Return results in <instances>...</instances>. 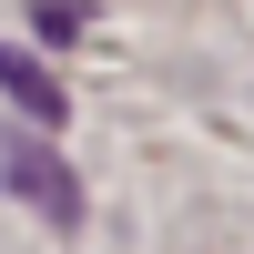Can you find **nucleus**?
Returning <instances> with one entry per match:
<instances>
[{
    "label": "nucleus",
    "instance_id": "1",
    "mask_svg": "<svg viewBox=\"0 0 254 254\" xmlns=\"http://www.w3.org/2000/svg\"><path fill=\"white\" fill-rule=\"evenodd\" d=\"M0 173H10V193L31 203L41 224H61V234L81 224V183H71V163H61L41 132H10V142H0Z\"/></svg>",
    "mask_w": 254,
    "mask_h": 254
},
{
    "label": "nucleus",
    "instance_id": "2",
    "mask_svg": "<svg viewBox=\"0 0 254 254\" xmlns=\"http://www.w3.org/2000/svg\"><path fill=\"white\" fill-rule=\"evenodd\" d=\"M0 92H10V102H20V122H31V132H51V122H61V112H71V102H61V81H51V71H41V61H31V51H10V41H0Z\"/></svg>",
    "mask_w": 254,
    "mask_h": 254
},
{
    "label": "nucleus",
    "instance_id": "3",
    "mask_svg": "<svg viewBox=\"0 0 254 254\" xmlns=\"http://www.w3.org/2000/svg\"><path fill=\"white\" fill-rule=\"evenodd\" d=\"M31 20H41V31H51V41H71V31H81V0H41Z\"/></svg>",
    "mask_w": 254,
    "mask_h": 254
}]
</instances>
